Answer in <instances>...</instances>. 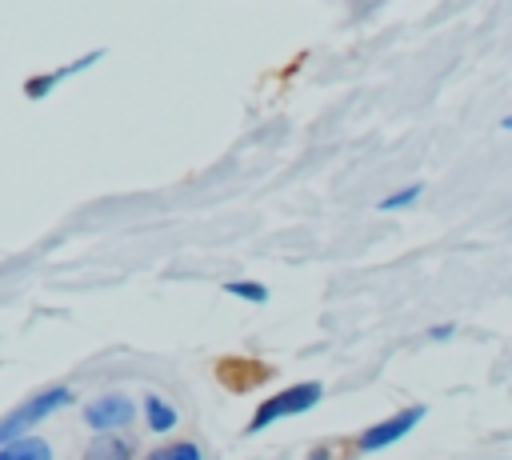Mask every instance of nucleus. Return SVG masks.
<instances>
[{
  "mask_svg": "<svg viewBox=\"0 0 512 460\" xmlns=\"http://www.w3.org/2000/svg\"><path fill=\"white\" fill-rule=\"evenodd\" d=\"M452 332H456V324H436V328H428V336H432V340H448Z\"/></svg>",
  "mask_w": 512,
  "mask_h": 460,
  "instance_id": "13",
  "label": "nucleus"
},
{
  "mask_svg": "<svg viewBox=\"0 0 512 460\" xmlns=\"http://www.w3.org/2000/svg\"><path fill=\"white\" fill-rule=\"evenodd\" d=\"M224 292L248 304H268V288L260 280H224Z\"/></svg>",
  "mask_w": 512,
  "mask_h": 460,
  "instance_id": "10",
  "label": "nucleus"
},
{
  "mask_svg": "<svg viewBox=\"0 0 512 460\" xmlns=\"http://www.w3.org/2000/svg\"><path fill=\"white\" fill-rule=\"evenodd\" d=\"M420 420H424V404H408V408H400V412H392V416L368 424V428L356 436V452H384V448L400 444Z\"/></svg>",
  "mask_w": 512,
  "mask_h": 460,
  "instance_id": "4",
  "label": "nucleus"
},
{
  "mask_svg": "<svg viewBox=\"0 0 512 460\" xmlns=\"http://www.w3.org/2000/svg\"><path fill=\"white\" fill-rule=\"evenodd\" d=\"M80 460H140V444L128 432H92Z\"/></svg>",
  "mask_w": 512,
  "mask_h": 460,
  "instance_id": "5",
  "label": "nucleus"
},
{
  "mask_svg": "<svg viewBox=\"0 0 512 460\" xmlns=\"http://www.w3.org/2000/svg\"><path fill=\"white\" fill-rule=\"evenodd\" d=\"M68 404H76V392H72L68 384H48V388L32 392L28 400H20L16 408H8V412L0 416V444H12V440H20V436H32L48 416H56V412L68 408Z\"/></svg>",
  "mask_w": 512,
  "mask_h": 460,
  "instance_id": "1",
  "label": "nucleus"
},
{
  "mask_svg": "<svg viewBox=\"0 0 512 460\" xmlns=\"http://www.w3.org/2000/svg\"><path fill=\"white\" fill-rule=\"evenodd\" d=\"M500 128H504V132H512V116H504V120H500Z\"/></svg>",
  "mask_w": 512,
  "mask_h": 460,
  "instance_id": "14",
  "label": "nucleus"
},
{
  "mask_svg": "<svg viewBox=\"0 0 512 460\" xmlns=\"http://www.w3.org/2000/svg\"><path fill=\"white\" fill-rule=\"evenodd\" d=\"M140 460H204V448L196 440H164V444L140 452Z\"/></svg>",
  "mask_w": 512,
  "mask_h": 460,
  "instance_id": "9",
  "label": "nucleus"
},
{
  "mask_svg": "<svg viewBox=\"0 0 512 460\" xmlns=\"http://www.w3.org/2000/svg\"><path fill=\"white\" fill-rule=\"evenodd\" d=\"M96 60H100V48H96V52H88L84 60H68L64 68H56V72H48V76H32V80H28V96H32V100H40V96H44V92H52V88H56L64 76H76V72L92 68Z\"/></svg>",
  "mask_w": 512,
  "mask_h": 460,
  "instance_id": "7",
  "label": "nucleus"
},
{
  "mask_svg": "<svg viewBox=\"0 0 512 460\" xmlns=\"http://www.w3.org/2000/svg\"><path fill=\"white\" fill-rule=\"evenodd\" d=\"M420 192H424V184H408V188H396V192H388V196L380 200V212H396V208H408V204H416V200H420Z\"/></svg>",
  "mask_w": 512,
  "mask_h": 460,
  "instance_id": "11",
  "label": "nucleus"
},
{
  "mask_svg": "<svg viewBox=\"0 0 512 460\" xmlns=\"http://www.w3.org/2000/svg\"><path fill=\"white\" fill-rule=\"evenodd\" d=\"M140 416H144V428H148L152 436H168V432H176V424H180L176 404L164 400L160 392H144V400H140Z\"/></svg>",
  "mask_w": 512,
  "mask_h": 460,
  "instance_id": "6",
  "label": "nucleus"
},
{
  "mask_svg": "<svg viewBox=\"0 0 512 460\" xmlns=\"http://www.w3.org/2000/svg\"><path fill=\"white\" fill-rule=\"evenodd\" d=\"M320 400H324V384H320V380H300V384H288V388H280V392L264 396V400L252 408L248 436L268 432L272 424H280V420H288V416H304V412H312Z\"/></svg>",
  "mask_w": 512,
  "mask_h": 460,
  "instance_id": "2",
  "label": "nucleus"
},
{
  "mask_svg": "<svg viewBox=\"0 0 512 460\" xmlns=\"http://www.w3.org/2000/svg\"><path fill=\"white\" fill-rule=\"evenodd\" d=\"M304 460H336V448L332 444H316V448H308Z\"/></svg>",
  "mask_w": 512,
  "mask_h": 460,
  "instance_id": "12",
  "label": "nucleus"
},
{
  "mask_svg": "<svg viewBox=\"0 0 512 460\" xmlns=\"http://www.w3.org/2000/svg\"><path fill=\"white\" fill-rule=\"evenodd\" d=\"M0 460H56V452L44 436H20L12 444H0Z\"/></svg>",
  "mask_w": 512,
  "mask_h": 460,
  "instance_id": "8",
  "label": "nucleus"
},
{
  "mask_svg": "<svg viewBox=\"0 0 512 460\" xmlns=\"http://www.w3.org/2000/svg\"><path fill=\"white\" fill-rule=\"evenodd\" d=\"M136 416H140V404L128 392H100L80 408V420L92 432H128Z\"/></svg>",
  "mask_w": 512,
  "mask_h": 460,
  "instance_id": "3",
  "label": "nucleus"
}]
</instances>
